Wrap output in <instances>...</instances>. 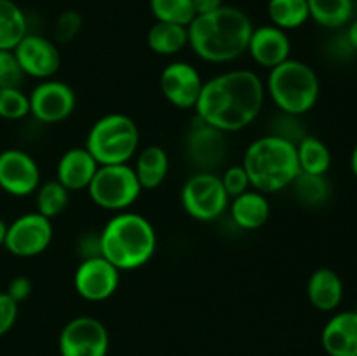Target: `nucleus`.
Returning <instances> with one entry per match:
<instances>
[{"label":"nucleus","mask_w":357,"mask_h":356,"mask_svg":"<svg viewBox=\"0 0 357 356\" xmlns=\"http://www.w3.org/2000/svg\"><path fill=\"white\" fill-rule=\"evenodd\" d=\"M265 84L251 70H229L206 80L195 103V114L223 133L253 124L265 103Z\"/></svg>","instance_id":"nucleus-1"},{"label":"nucleus","mask_w":357,"mask_h":356,"mask_svg":"<svg viewBox=\"0 0 357 356\" xmlns=\"http://www.w3.org/2000/svg\"><path fill=\"white\" fill-rule=\"evenodd\" d=\"M251 17L239 7L223 6L188 24V45L195 56L208 63H230L248 52Z\"/></svg>","instance_id":"nucleus-2"},{"label":"nucleus","mask_w":357,"mask_h":356,"mask_svg":"<svg viewBox=\"0 0 357 356\" xmlns=\"http://www.w3.org/2000/svg\"><path fill=\"white\" fill-rule=\"evenodd\" d=\"M101 257L119 271H135L152 260L157 234L149 218L139 213L119 212L100 232Z\"/></svg>","instance_id":"nucleus-3"},{"label":"nucleus","mask_w":357,"mask_h":356,"mask_svg":"<svg viewBox=\"0 0 357 356\" xmlns=\"http://www.w3.org/2000/svg\"><path fill=\"white\" fill-rule=\"evenodd\" d=\"M243 166L251 188L261 194H275L291 187L300 175L295 143L267 135L250 143L243 157Z\"/></svg>","instance_id":"nucleus-4"},{"label":"nucleus","mask_w":357,"mask_h":356,"mask_svg":"<svg viewBox=\"0 0 357 356\" xmlns=\"http://www.w3.org/2000/svg\"><path fill=\"white\" fill-rule=\"evenodd\" d=\"M319 77L314 68L300 59H286L268 73L265 93L275 107L289 115H303L319 100Z\"/></svg>","instance_id":"nucleus-5"},{"label":"nucleus","mask_w":357,"mask_h":356,"mask_svg":"<svg viewBox=\"0 0 357 356\" xmlns=\"http://www.w3.org/2000/svg\"><path fill=\"white\" fill-rule=\"evenodd\" d=\"M84 147L100 166L129 164L139 150V129L129 115L107 114L91 126Z\"/></svg>","instance_id":"nucleus-6"},{"label":"nucleus","mask_w":357,"mask_h":356,"mask_svg":"<svg viewBox=\"0 0 357 356\" xmlns=\"http://www.w3.org/2000/svg\"><path fill=\"white\" fill-rule=\"evenodd\" d=\"M142 191L131 164L100 166L87 187L94 205L108 212H126L138 201Z\"/></svg>","instance_id":"nucleus-7"},{"label":"nucleus","mask_w":357,"mask_h":356,"mask_svg":"<svg viewBox=\"0 0 357 356\" xmlns=\"http://www.w3.org/2000/svg\"><path fill=\"white\" fill-rule=\"evenodd\" d=\"M229 205L230 198L216 173L197 171L181 187V206L199 222H213L225 213Z\"/></svg>","instance_id":"nucleus-8"},{"label":"nucleus","mask_w":357,"mask_h":356,"mask_svg":"<svg viewBox=\"0 0 357 356\" xmlns=\"http://www.w3.org/2000/svg\"><path fill=\"white\" fill-rule=\"evenodd\" d=\"M225 135L227 133L195 117L185 136V156L188 163L194 164L197 171L215 173L225 164L229 156V142Z\"/></svg>","instance_id":"nucleus-9"},{"label":"nucleus","mask_w":357,"mask_h":356,"mask_svg":"<svg viewBox=\"0 0 357 356\" xmlns=\"http://www.w3.org/2000/svg\"><path fill=\"white\" fill-rule=\"evenodd\" d=\"M61 356H107L110 335L94 316H77L63 327L58 339Z\"/></svg>","instance_id":"nucleus-10"},{"label":"nucleus","mask_w":357,"mask_h":356,"mask_svg":"<svg viewBox=\"0 0 357 356\" xmlns=\"http://www.w3.org/2000/svg\"><path fill=\"white\" fill-rule=\"evenodd\" d=\"M51 241L52 222L38 212H31L9 223L3 248L14 257L30 258L44 253Z\"/></svg>","instance_id":"nucleus-11"},{"label":"nucleus","mask_w":357,"mask_h":356,"mask_svg":"<svg viewBox=\"0 0 357 356\" xmlns=\"http://www.w3.org/2000/svg\"><path fill=\"white\" fill-rule=\"evenodd\" d=\"M30 114L42 124L66 121L77 107V94L61 80H42L30 94Z\"/></svg>","instance_id":"nucleus-12"},{"label":"nucleus","mask_w":357,"mask_h":356,"mask_svg":"<svg viewBox=\"0 0 357 356\" xmlns=\"http://www.w3.org/2000/svg\"><path fill=\"white\" fill-rule=\"evenodd\" d=\"M40 168L28 152L6 149L0 152V188L14 198L35 194L40 185Z\"/></svg>","instance_id":"nucleus-13"},{"label":"nucleus","mask_w":357,"mask_h":356,"mask_svg":"<svg viewBox=\"0 0 357 356\" xmlns=\"http://www.w3.org/2000/svg\"><path fill=\"white\" fill-rule=\"evenodd\" d=\"M121 271L105 257L84 258L73 276L75 292L89 302H103L119 288Z\"/></svg>","instance_id":"nucleus-14"},{"label":"nucleus","mask_w":357,"mask_h":356,"mask_svg":"<svg viewBox=\"0 0 357 356\" xmlns=\"http://www.w3.org/2000/svg\"><path fill=\"white\" fill-rule=\"evenodd\" d=\"M14 54L24 75L38 80L52 79L61 66V54L56 42L42 35H24L23 40L14 47Z\"/></svg>","instance_id":"nucleus-15"},{"label":"nucleus","mask_w":357,"mask_h":356,"mask_svg":"<svg viewBox=\"0 0 357 356\" xmlns=\"http://www.w3.org/2000/svg\"><path fill=\"white\" fill-rule=\"evenodd\" d=\"M202 86L204 80L199 70L187 61L169 63L160 73V91L164 98L180 110L195 108Z\"/></svg>","instance_id":"nucleus-16"},{"label":"nucleus","mask_w":357,"mask_h":356,"mask_svg":"<svg viewBox=\"0 0 357 356\" xmlns=\"http://www.w3.org/2000/svg\"><path fill=\"white\" fill-rule=\"evenodd\" d=\"M248 52L255 63L272 70L289 59V54H291V40L288 37V31L274 24L253 28Z\"/></svg>","instance_id":"nucleus-17"},{"label":"nucleus","mask_w":357,"mask_h":356,"mask_svg":"<svg viewBox=\"0 0 357 356\" xmlns=\"http://www.w3.org/2000/svg\"><path fill=\"white\" fill-rule=\"evenodd\" d=\"M98 168L100 164L87 152L86 147H73L59 157L56 166V180L68 192L82 191V188L87 191Z\"/></svg>","instance_id":"nucleus-18"},{"label":"nucleus","mask_w":357,"mask_h":356,"mask_svg":"<svg viewBox=\"0 0 357 356\" xmlns=\"http://www.w3.org/2000/svg\"><path fill=\"white\" fill-rule=\"evenodd\" d=\"M321 344L328 356H357V311L335 314L324 325Z\"/></svg>","instance_id":"nucleus-19"},{"label":"nucleus","mask_w":357,"mask_h":356,"mask_svg":"<svg viewBox=\"0 0 357 356\" xmlns=\"http://www.w3.org/2000/svg\"><path fill=\"white\" fill-rule=\"evenodd\" d=\"M307 297L316 309L324 313L335 311L344 299L342 278L330 267L316 269L307 283Z\"/></svg>","instance_id":"nucleus-20"},{"label":"nucleus","mask_w":357,"mask_h":356,"mask_svg":"<svg viewBox=\"0 0 357 356\" xmlns=\"http://www.w3.org/2000/svg\"><path fill=\"white\" fill-rule=\"evenodd\" d=\"M234 223L244 230H257L264 227L271 218V205L267 195L250 188L244 194L237 195L229 205Z\"/></svg>","instance_id":"nucleus-21"},{"label":"nucleus","mask_w":357,"mask_h":356,"mask_svg":"<svg viewBox=\"0 0 357 356\" xmlns=\"http://www.w3.org/2000/svg\"><path fill=\"white\" fill-rule=\"evenodd\" d=\"M135 157L136 163L132 168H135L142 188L152 191V188L160 187L169 171V156L166 150L159 145H149L138 150Z\"/></svg>","instance_id":"nucleus-22"},{"label":"nucleus","mask_w":357,"mask_h":356,"mask_svg":"<svg viewBox=\"0 0 357 356\" xmlns=\"http://www.w3.org/2000/svg\"><path fill=\"white\" fill-rule=\"evenodd\" d=\"M146 44L159 56L178 54L188 45V27L155 21L146 34Z\"/></svg>","instance_id":"nucleus-23"},{"label":"nucleus","mask_w":357,"mask_h":356,"mask_svg":"<svg viewBox=\"0 0 357 356\" xmlns=\"http://www.w3.org/2000/svg\"><path fill=\"white\" fill-rule=\"evenodd\" d=\"M28 34L23 9L14 0H0V51H14Z\"/></svg>","instance_id":"nucleus-24"},{"label":"nucleus","mask_w":357,"mask_h":356,"mask_svg":"<svg viewBox=\"0 0 357 356\" xmlns=\"http://www.w3.org/2000/svg\"><path fill=\"white\" fill-rule=\"evenodd\" d=\"M300 173L326 175L331 166V152L326 143L317 136L305 135L296 143Z\"/></svg>","instance_id":"nucleus-25"},{"label":"nucleus","mask_w":357,"mask_h":356,"mask_svg":"<svg viewBox=\"0 0 357 356\" xmlns=\"http://www.w3.org/2000/svg\"><path fill=\"white\" fill-rule=\"evenodd\" d=\"M267 14L271 24L284 31L296 30L310 20L307 0H268Z\"/></svg>","instance_id":"nucleus-26"},{"label":"nucleus","mask_w":357,"mask_h":356,"mask_svg":"<svg viewBox=\"0 0 357 356\" xmlns=\"http://www.w3.org/2000/svg\"><path fill=\"white\" fill-rule=\"evenodd\" d=\"M310 20L324 28H340L352 20L354 0H307Z\"/></svg>","instance_id":"nucleus-27"},{"label":"nucleus","mask_w":357,"mask_h":356,"mask_svg":"<svg viewBox=\"0 0 357 356\" xmlns=\"http://www.w3.org/2000/svg\"><path fill=\"white\" fill-rule=\"evenodd\" d=\"M295 198L303 206L319 208L330 201L331 185L326 180V175H309L300 173L291 184Z\"/></svg>","instance_id":"nucleus-28"},{"label":"nucleus","mask_w":357,"mask_h":356,"mask_svg":"<svg viewBox=\"0 0 357 356\" xmlns=\"http://www.w3.org/2000/svg\"><path fill=\"white\" fill-rule=\"evenodd\" d=\"M35 194H37V198H35V201H37V212L40 215L47 216L49 220L61 215L70 201V192L58 180L40 184Z\"/></svg>","instance_id":"nucleus-29"},{"label":"nucleus","mask_w":357,"mask_h":356,"mask_svg":"<svg viewBox=\"0 0 357 356\" xmlns=\"http://www.w3.org/2000/svg\"><path fill=\"white\" fill-rule=\"evenodd\" d=\"M150 10L155 21L181 24V27H188L195 17L192 0H150Z\"/></svg>","instance_id":"nucleus-30"},{"label":"nucleus","mask_w":357,"mask_h":356,"mask_svg":"<svg viewBox=\"0 0 357 356\" xmlns=\"http://www.w3.org/2000/svg\"><path fill=\"white\" fill-rule=\"evenodd\" d=\"M30 115V98L21 87H0V119L20 121Z\"/></svg>","instance_id":"nucleus-31"},{"label":"nucleus","mask_w":357,"mask_h":356,"mask_svg":"<svg viewBox=\"0 0 357 356\" xmlns=\"http://www.w3.org/2000/svg\"><path fill=\"white\" fill-rule=\"evenodd\" d=\"M82 30V16L77 10H63L54 21V30H52V35H54V42H61V44H66V42H72L77 35Z\"/></svg>","instance_id":"nucleus-32"},{"label":"nucleus","mask_w":357,"mask_h":356,"mask_svg":"<svg viewBox=\"0 0 357 356\" xmlns=\"http://www.w3.org/2000/svg\"><path fill=\"white\" fill-rule=\"evenodd\" d=\"M271 135L279 136L282 140H288L291 143H298L300 140L305 136V129H303L302 122L298 121V115H289L281 112L278 119L272 121V133Z\"/></svg>","instance_id":"nucleus-33"},{"label":"nucleus","mask_w":357,"mask_h":356,"mask_svg":"<svg viewBox=\"0 0 357 356\" xmlns=\"http://www.w3.org/2000/svg\"><path fill=\"white\" fill-rule=\"evenodd\" d=\"M24 77L14 51H0V87H21Z\"/></svg>","instance_id":"nucleus-34"},{"label":"nucleus","mask_w":357,"mask_h":356,"mask_svg":"<svg viewBox=\"0 0 357 356\" xmlns=\"http://www.w3.org/2000/svg\"><path fill=\"white\" fill-rule=\"evenodd\" d=\"M222 178V184L225 192L229 194L230 199L237 198V195L244 194L246 191H250L251 184L250 178H248L246 170H244L243 164H236V166H229L223 175H220Z\"/></svg>","instance_id":"nucleus-35"},{"label":"nucleus","mask_w":357,"mask_h":356,"mask_svg":"<svg viewBox=\"0 0 357 356\" xmlns=\"http://www.w3.org/2000/svg\"><path fill=\"white\" fill-rule=\"evenodd\" d=\"M17 313H20V304L14 302L6 292H0V337L13 330Z\"/></svg>","instance_id":"nucleus-36"},{"label":"nucleus","mask_w":357,"mask_h":356,"mask_svg":"<svg viewBox=\"0 0 357 356\" xmlns=\"http://www.w3.org/2000/svg\"><path fill=\"white\" fill-rule=\"evenodd\" d=\"M31 290H33V286H31V281L26 276H16V278L9 283L6 293L14 300V302L21 304L23 300H26L28 297L31 295Z\"/></svg>","instance_id":"nucleus-37"},{"label":"nucleus","mask_w":357,"mask_h":356,"mask_svg":"<svg viewBox=\"0 0 357 356\" xmlns=\"http://www.w3.org/2000/svg\"><path fill=\"white\" fill-rule=\"evenodd\" d=\"M79 253L82 255L84 258H93V257H100L101 255V239L100 234H87V236L80 237L79 243Z\"/></svg>","instance_id":"nucleus-38"},{"label":"nucleus","mask_w":357,"mask_h":356,"mask_svg":"<svg viewBox=\"0 0 357 356\" xmlns=\"http://www.w3.org/2000/svg\"><path fill=\"white\" fill-rule=\"evenodd\" d=\"M194 3V10L195 16H204V14H211L215 10L222 9L225 3L223 0H192Z\"/></svg>","instance_id":"nucleus-39"},{"label":"nucleus","mask_w":357,"mask_h":356,"mask_svg":"<svg viewBox=\"0 0 357 356\" xmlns=\"http://www.w3.org/2000/svg\"><path fill=\"white\" fill-rule=\"evenodd\" d=\"M345 38H347V42L351 44V47L357 51V20L352 21L351 24H349V30H347V35H345Z\"/></svg>","instance_id":"nucleus-40"},{"label":"nucleus","mask_w":357,"mask_h":356,"mask_svg":"<svg viewBox=\"0 0 357 356\" xmlns=\"http://www.w3.org/2000/svg\"><path fill=\"white\" fill-rule=\"evenodd\" d=\"M7 229H9V223H6V220L0 218V246H3V244H6Z\"/></svg>","instance_id":"nucleus-41"},{"label":"nucleus","mask_w":357,"mask_h":356,"mask_svg":"<svg viewBox=\"0 0 357 356\" xmlns=\"http://www.w3.org/2000/svg\"><path fill=\"white\" fill-rule=\"evenodd\" d=\"M351 168H352V173L357 178V145L352 150V157H351Z\"/></svg>","instance_id":"nucleus-42"}]
</instances>
